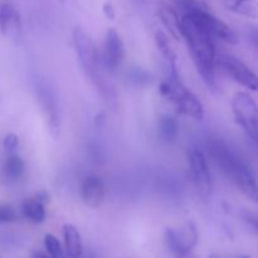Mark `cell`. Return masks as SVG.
Wrapping results in <instances>:
<instances>
[{
    "instance_id": "1",
    "label": "cell",
    "mask_w": 258,
    "mask_h": 258,
    "mask_svg": "<svg viewBox=\"0 0 258 258\" xmlns=\"http://www.w3.org/2000/svg\"><path fill=\"white\" fill-rule=\"evenodd\" d=\"M181 37L188 44L199 75L209 88L216 90L217 52L214 38L188 15H183L181 18Z\"/></svg>"
},
{
    "instance_id": "2",
    "label": "cell",
    "mask_w": 258,
    "mask_h": 258,
    "mask_svg": "<svg viewBox=\"0 0 258 258\" xmlns=\"http://www.w3.org/2000/svg\"><path fill=\"white\" fill-rule=\"evenodd\" d=\"M209 155L219 166L224 175L249 199L258 203V183L246 161L227 143L219 139L208 141Z\"/></svg>"
},
{
    "instance_id": "3",
    "label": "cell",
    "mask_w": 258,
    "mask_h": 258,
    "mask_svg": "<svg viewBox=\"0 0 258 258\" xmlns=\"http://www.w3.org/2000/svg\"><path fill=\"white\" fill-rule=\"evenodd\" d=\"M73 43H75L77 57L82 64L83 70H85L86 75L90 76L91 81L95 83L96 87L101 91L102 95H105L106 97H110L112 90L101 75L98 53L90 35L81 28H76L73 30Z\"/></svg>"
},
{
    "instance_id": "4",
    "label": "cell",
    "mask_w": 258,
    "mask_h": 258,
    "mask_svg": "<svg viewBox=\"0 0 258 258\" xmlns=\"http://www.w3.org/2000/svg\"><path fill=\"white\" fill-rule=\"evenodd\" d=\"M160 93L174 103L179 113L189 116L194 120H203V105L199 98L179 81V78H166L160 86Z\"/></svg>"
},
{
    "instance_id": "5",
    "label": "cell",
    "mask_w": 258,
    "mask_h": 258,
    "mask_svg": "<svg viewBox=\"0 0 258 258\" xmlns=\"http://www.w3.org/2000/svg\"><path fill=\"white\" fill-rule=\"evenodd\" d=\"M216 66L237 83L258 92V75L241 59L232 54H219L216 58Z\"/></svg>"
},
{
    "instance_id": "6",
    "label": "cell",
    "mask_w": 258,
    "mask_h": 258,
    "mask_svg": "<svg viewBox=\"0 0 258 258\" xmlns=\"http://www.w3.org/2000/svg\"><path fill=\"white\" fill-rule=\"evenodd\" d=\"M184 15H188L194 22L198 23L213 38L223 40V42L228 43V44H237L238 43V37L234 33V30L228 24H226L223 20L217 18L216 15L209 13L204 8H199V9H196Z\"/></svg>"
},
{
    "instance_id": "7",
    "label": "cell",
    "mask_w": 258,
    "mask_h": 258,
    "mask_svg": "<svg viewBox=\"0 0 258 258\" xmlns=\"http://www.w3.org/2000/svg\"><path fill=\"white\" fill-rule=\"evenodd\" d=\"M188 163L197 191L203 199H208L213 191V180L206 155L199 149H190L188 151Z\"/></svg>"
},
{
    "instance_id": "8",
    "label": "cell",
    "mask_w": 258,
    "mask_h": 258,
    "mask_svg": "<svg viewBox=\"0 0 258 258\" xmlns=\"http://www.w3.org/2000/svg\"><path fill=\"white\" fill-rule=\"evenodd\" d=\"M164 238H165L166 247L173 253L179 256V254L190 253L196 248L199 241V234L197 227L191 222H188L178 228L168 227L165 229Z\"/></svg>"
},
{
    "instance_id": "9",
    "label": "cell",
    "mask_w": 258,
    "mask_h": 258,
    "mask_svg": "<svg viewBox=\"0 0 258 258\" xmlns=\"http://www.w3.org/2000/svg\"><path fill=\"white\" fill-rule=\"evenodd\" d=\"M232 111L236 122L244 131L258 121V105L249 93L237 92L232 98Z\"/></svg>"
},
{
    "instance_id": "10",
    "label": "cell",
    "mask_w": 258,
    "mask_h": 258,
    "mask_svg": "<svg viewBox=\"0 0 258 258\" xmlns=\"http://www.w3.org/2000/svg\"><path fill=\"white\" fill-rule=\"evenodd\" d=\"M125 57V48L122 39L115 29H108L103 44V64L110 71L120 67Z\"/></svg>"
},
{
    "instance_id": "11",
    "label": "cell",
    "mask_w": 258,
    "mask_h": 258,
    "mask_svg": "<svg viewBox=\"0 0 258 258\" xmlns=\"http://www.w3.org/2000/svg\"><path fill=\"white\" fill-rule=\"evenodd\" d=\"M106 188L102 179L97 175H88L81 185V197L83 203L90 208H98L105 199Z\"/></svg>"
},
{
    "instance_id": "12",
    "label": "cell",
    "mask_w": 258,
    "mask_h": 258,
    "mask_svg": "<svg viewBox=\"0 0 258 258\" xmlns=\"http://www.w3.org/2000/svg\"><path fill=\"white\" fill-rule=\"evenodd\" d=\"M37 93L38 97H39L38 100L40 101V103L49 116L50 127H52V130H57L59 127V115H58L54 92L45 81H39L37 85Z\"/></svg>"
},
{
    "instance_id": "13",
    "label": "cell",
    "mask_w": 258,
    "mask_h": 258,
    "mask_svg": "<svg viewBox=\"0 0 258 258\" xmlns=\"http://www.w3.org/2000/svg\"><path fill=\"white\" fill-rule=\"evenodd\" d=\"M0 30L5 35L17 37L20 30L19 14L12 4L5 3L0 5Z\"/></svg>"
},
{
    "instance_id": "14",
    "label": "cell",
    "mask_w": 258,
    "mask_h": 258,
    "mask_svg": "<svg viewBox=\"0 0 258 258\" xmlns=\"http://www.w3.org/2000/svg\"><path fill=\"white\" fill-rule=\"evenodd\" d=\"M63 238H64L66 254L70 258H80L83 251V244L78 229L72 224H64Z\"/></svg>"
},
{
    "instance_id": "15",
    "label": "cell",
    "mask_w": 258,
    "mask_h": 258,
    "mask_svg": "<svg viewBox=\"0 0 258 258\" xmlns=\"http://www.w3.org/2000/svg\"><path fill=\"white\" fill-rule=\"evenodd\" d=\"M159 17L163 22L164 27L169 30L175 39H180L181 37V18H179L175 9L168 5H161L159 8Z\"/></svg>"
},
{
    "instance_id": "16",
    "label": "cell",
    "mask_w": 258,
    "mask_h": 258,
    "mask_svg": "<svg viewBox=\"0 0 258 258\" xmlns=\"http://www.w3.org/2000/svg\"><path fill=\"white\" fill-rule=\"evenodd\" d=\"M22 213L32 223L40 224L45 221V204L38 201L35 197L25 199L22 204Z\"/></svg>"
},
{
    "instance_id": "17",
    "label": "cell",
    "mask_w": 258,
    "mask_h": 258,
    "mask_svg": "<svg viewBox=\"0 0 258 258\" xmlns=\"http://www.w3.org/2000/svg\"><path fill=\"white\" fill-rule=\"evenodd\" d=\"M226 5L236 14L258 19V0H226Z\"/></svg>"
},
{
    "instance_id": "18",
    "label": "cell",
    "mask_w": 258,
    "mask_h": 258,
    "mask_svg": "<svg viewBox=\"0 0 258 258\" xmlns=\"http://www.w3.org/2000/svg\"><path fill=\"white\" fill-rule=\"evenodd\" d=\"M25 164L17 154H10L3 165V174L9 180H18L24 174Z\"/></svg>"
},
{
    "instance_id": "19",
    "label": "cell",
    "mask_w": 258,
    "mask_h": 258,
    "mask_svg": "<svg viewBox=\"0 0 258 258\" xmlns=\"http://www.w3.org/2000/svg\"><path fill=\"white\" fill-rule=\"evenodd\" d=\"M159 135L165 141H173L176 138L179 131L178 121L169 115H163L158 122Z\"/></svg>"
},
{
    "instance_id": "20",
    "label": "cell",
    "mask_w": 258,
    "mask_h": 258,
    "mask_svg": "<svg viewBox=\"0 0 258 258\" xmlns=\"http://www.w3.org/2000/svg\"><path fill=\"white\" fill-rule=\"evenodd\" d=\"M44 247L49 258H66V252L63 251L59 241L53 234L48 233L44 237Z\"/></svg>"
},
{
    "instance_id": "21",
    "label": "cell",
    "mask_w": 258,
    "mask_h": 258,
    "mask_svg": "<svg viewBox=\"0 0 258 258\" xmlns=\"http://www.w3.org/2000/svg\"><path fill=\"white\" fill-rule=\"evenodd\" d=\"M18 219L15 209L9 204H0V224L13 223Z\"/></svg>"
},
{
    "instance_id": "22",
    "label": "cell",
    "mask_w": 258,
    "mask_h": 258,
    "mask_svg": "<svg viewBox=\"0 0 258 258\" xmlns=\"http://www.w3.org/2000/svg\"><path fill=\"white\" fill-rule=\"evenodd\" d=\"M174 2L176 3L179 9L183 12V15L188 14V13L193 12L196 9H199V8H203L197 0H174Z\"/></svg>"
},
{
    "instance_id": "23",
    "label": "cell",
    "mask_w": 258,
    "mask_h": 258,
    "mask_svg": "<svg viewBox=\"0 0 258 258\" xmlns=\"http://www.w3.org/2000/svg\"><path fill=\"white\" fill-rule=\"evenodd\" d=\"M3 145H4V149L8 151V153H14L15 150L19 146V138H18L15 134H8L5 136L4 141H3Z\"/></svg>"
},
{
    "instance_id": "24",
    "label": "cell",
    "mask_w": 258,
    "mask_h": 258,
    "mask_svg": "<svg viewBox=\"0 0 258 258\" xmlns=\"http://www.w3.org/2000/svg\"><path fill=\"white\" fill-rule=\"evenodd\" d=\"M244 219H246L247 223L254 229L258 233V214L254 213H244Z\"/></svg>"
},
{
    "instance_id": "25",
    "label": "cell",
    "mask_w": 258,
    "mask_h": 258,
    "mask_svg": "<svg viewBox=\"0 0 258 258\" xmlns=\"http://www.w3.org/2000/svg\"><path fill=\"white\" fill-rule=\"evenodd\" d=\"M248 37H249V40L252 42V44H253L254 48L258 50V25H254V27L249 28Z\"/></svg>"
},
{
    "instance_id": "26",
    "label": "cell",
    "mask_w": 258,
    "mask_h": 258,
    "mask_svg": "<svg viewBox=\"0 0 258 258\" xmlns=\"http://www.w3.org/2000/svg\"><path fill=\"white\" fill-rule=\"evenodd\" d=\"M103 13H105V15L108 19H113V18H115V9H113L112 5H111L110 3H106V4L103 5Z\"/></svg>"
},
{
    "instance_id": "27",
    "label": "cell",
    "mask_w": 258,
    "mask_h": 258,
    "mask_svg": "<svg viewBox=\"0 0 258 258\" xmlns=\"http://www.w3.org/2000/svg\"><path fill=\"white\" fill-rule=\"evenodd\" d=\"M32 258H49V257H48L47 254L42 253V252H34V253H33Z\"/></svg>"
},
{
    "instance_id": "28",
    "label": "cell",
    "mask_w": 258,
    "mask_h": 258,
    "mask_svg": "<svg viewBox=\"0 0 258 258\" xmlns=\"http://www.w3.org/2000/svg\"><path fill=\"white\" fill-rule=\"evenodd\" d=\"M176 258H197V257H196V256H193V254H191V252H190V253L179 254V256H176Z\"/></svg>"
},
{
    "instance_id": "29",
    "label": "cell",
    "mask_w": 258,
    "mask_h": 258,
    "mask_svg": "<svg viewBox=\"0 0 258 258\" xmlns=\"http://www.w3.org/2000/svg\"><path fill=\"white\" fill-rule=\"evenodd\" d=\"M237 258H249L248 256H239V257H237Z\"/></svg>"
},
{
    "instance_id": "30",
    "label": "cell",
    "mask_w": 258,
    "mask_h": 258,
    "mask_svg": "<svg viewBox=\"0 0 258 258\" xmlns=\"http://www.w3.org/2000/svg\"><path fill=\"white\" fill-rule=\"evenodd\" d=\"M209 258H219V257L218 256H214V254H212V256L209 257Z\"/></svg>"
}]
</instances>
